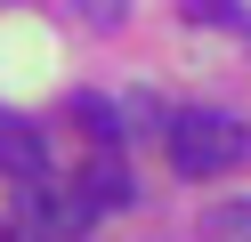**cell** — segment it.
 <instances>
[{"label": "cell", "instance_id": "1", "mask_svg": "<svg viewBox=\"0 0 251 242\" xmlns=\"http://www.w3.org/2000/svg\"><path fill=\"white\" fill-rule=\"evenodd\" d=\"M243 161H251V121H235L219 105H186L170 121V170L178 177H227Z\"/></svg>", "mask_w": 251, "mask_h": 242}, {"label": "cell", "instance_id": "2", "mask_svg": "<svg viewBox=\"0 0 251 242\" xmlns=\"http://www.w3.org/2000/svg\"><path fill=\"white\" fill-rule=\"evenodd\" d=\"M0 170L17 177V186L49 177V145H41V129L25 121V113H0Z\"/></svg>", "mask_w": 251, "mask_h": 242}, {"label": "cell", "instance_id": "3", "mask_svg": "<svg viewBox=\"0 0 251 242\" xmlns=\"http://www.w3.org/2000/svg\"><path fill=\"white\" fill-rule=\"evenodd\" d=\"M81 202H89V210H114V202H130V170H122L114 154H98V161H89V177H81Z\"/></svg>", "mask_w": 251, "mask_h": 242}, {"label": "cell", "instance_id": "4", "mask_svg": "<svg viewBox=\"0 0 251 242\" xmlns=\"http://www.w3.org/2000/svg\"><path fill=\"white\" fill-rule=\"evenodd\" d=\"M195 234L202 242H251V194H243V202H211Z\"/></svg>", "mask_w": 251, "mask_h": 242}, {"label": "cell", "instance_id": "5", "mask_svg": "<svg viewBox=\"0 0 251 242\" xmlns=\"http://www.w3.org/2000/svg\"><path fill=\"white\" fill-rule=\"evenodd\" d=\"M73 16H81V24H98V32H114L122 16H130V0H73Z\"/></svg>", "mask_w": 251, "mask_h": 242}, {"label": "cell", "instance_id": "6", "mask_svg": "<svg viewBox=\"0 0 251 242\" xmlns=\"http://www.w3.org/2000/svg\"><path fill=\"white\" fill-rule=\"evenodd\" d=\"M81 121H89V137H98V145L122 137V121H114V105H105V97H81Z\"/></svg>", "mask_w": 251, "mask_h": 242}, {"label": "cell", "instance_id": "7", "mask_svg": "<svg viewBox=\"0 0 251 242\" xmlns=\"http://www.w3.org/2000/svg\"><path fill=\"white\" fill-rule=\"evenodd\" d=\"M186 16H211V24H235L243 8H235V0H186Z\"/></svg>", "mask_w": 251, "mask_h": 242}, {"label": "cell", "instance_id": "8", "mask_svg": "<svg viewBox=\"0 0 251 242\" xmlns=\"http://www.w3.org/2000/svg\"><path fill=\"white\" fill-rule=\"evenodd\" d=\"M0 242H41V234H17V226H0Z\"/></svg>", "mask_w": 251, "mask_h": 242}]
</instances>
